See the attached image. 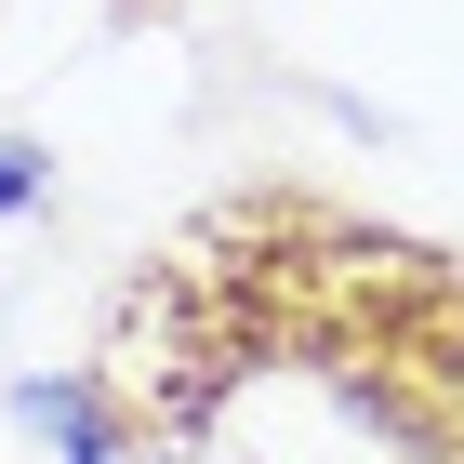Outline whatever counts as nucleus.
Returning a JSON list of instances; mask_svg holds the SVG:
<instances>
[{
  "instance_id": "obj_1",
  "label": "nucleus",
  "mask_w": 464,
  "mask_h": 464,
  "mask_svg": "<svg viewBox=\"0 0 464 464\" xmlns=\"http://www.w3.org/2000/svg\"><path fill=\"white\" fill-rule=\"evenodd\" d=\"M27 199H40V160H27V146H0V213H27Z\"/></svg>"
}]
</instances>
